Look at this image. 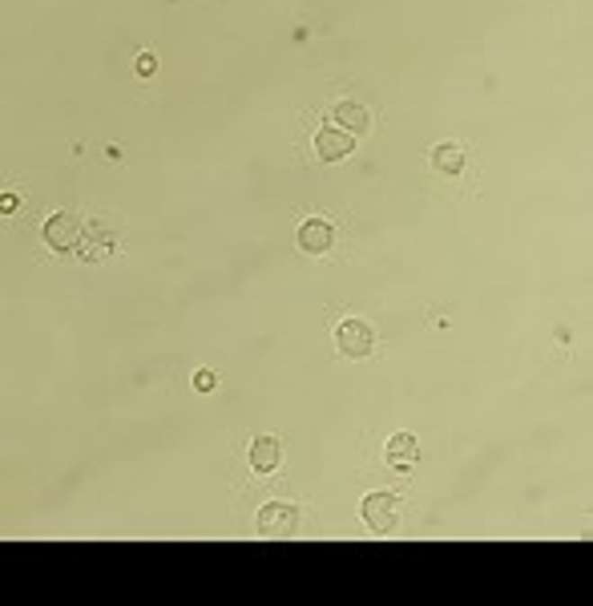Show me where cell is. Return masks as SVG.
Instances as JSON below:
<instances>
[{"label": "cell", "mask_w": 593, "mask_h": 606, "mask_svg": "<svg viewBox=\"0 0 593 606\" xmlns=\"http://www.w3.org/2000/svg\"><path fill=\"white\" fill-rule=\"evenodd\" d=\"M336 126L347 130V134H364V130L372 126V113H367L359 102H339L336 105Z\"/></svg>", "instance_id": "9"}, {"label": "cell", "mask_w": 593, "mask_h": 606, "mask_svg": "<svg viewBox=\"0 0 593 606\" xmlns=\"http://www.w3.org/2000/svg\"><path fill=\"white\" fill-rule=\"evenodd\" d=\"M0 206H4V214H8V211H16V206H21V198H16V194H4V203H0Z\"/></svg>", "instance_id": "13"}, {"label": "cell", "mask_w": 593, "mask_h": 606, "mask_svg": "<svg viewBox=\"0 0 593 606\" xmlns=\"http://www.w3.org/2000/svg\"><path fill=\"white\" fill-rule=\"evenodd\" d=\"M432 166H436L440 174H461L464 170V150L456 142H440L436 150H432Z\"/></svg>", "instance_id": "10"}, {"label": "cell", "mask_w": 593, "mask_h": 606, "mask_svg": "<svg viewBox=\"0 0 593 606\" xmlns=\"http://www.w3.org/2000/svg\"><path fill=\"white\" fill-rule=\"evenodd\" d=\"M40 235H45V243L53 247V251H73V247H81V222H77V214L57 211L45 219Z\"/></svg>", "instance_id": "4"}, {"label": "cell", "mask_w": 593, "mask_h": 606, "mask_svg": "<svg viewBox=\"0 0 593 606\" xmlns=\"http://www.w3.org/2000/svg\"><path fill=\"white\" fill-rule=\"evenodd\" d=\"M279 457H283V445L274 437H255L250 441V465H255V473H274L279 469Z\"/></svg>", "instance_id": "8"}, {"label": "cell", "mask_w": 593, "mask_h": 606, "mask_svg": "<svg viewBox=\"0 0 593 606\" xmlns=\"http://www.w3.org/2000/svg\"><path fill=\"white\" fill-rule=\"evenodd\" d=\"M133 69H138V77H154L157 57L154 53H138V57H133Z\"/></svg>", "instance_id": "11"}, {"label": "cell", "mask_w": 593, "mask_h": 606, "mask_svg": "<svg viewBox=\"0 0 593 606\" xmlns=\"http://www.w3.org/2000/svg\"><path fill=\"white\" fill-rule=\"evenodd\" d=\"M383 453H388L391 469H412V465L420 461V445H416L412 433H396L388 445H383Z\"/></svg>", "instance_id": "7"}, {"label": "cell", "mask_w": 593, "mask_h": 606, "mask_svg": "<svg viewBox=\"0 0 593 606\" xmlns=\"http://www.w3.org/2000/svg\"><path fill=\"white\" fill-rule=\"evenodd\" d=\"M355 150V134H347V130H331V122L315 134V154H319V162H339V158H347Z\"/></svg>", "instance_id": "5"}, {"label": "cell", "mask_w": 593, "mask_h": 606, "mask_svg": "<svg viewBox=\"0 0 593 606\" xmlns=\"http://www.w3.org/2000/svg\"><path fill=\"white\" fill-rule=\"evenodd\" d=\"M331 243H336V227H331L328 219H303L299 222V247H303L307 255L331 251Z\"/></svg>", "instance_id": "6"}, {"label": "cell", "mask_w": 593, "mask_h": 606, "mask_svg": "<svg viewBox=\"0 0 593 606\" xmlns=\"http://www.w3.org/2000/svg\"><path fill=\"white\" fill-rule=\"evenodd\" d=\"M359 518H364V526L372 529V534H391L400 521L396 493H367L364 505H359Z\"/></svg>", "instance_id": "1"}, {"label": "cell", "mask_w": 593, "mask_h": 606, "mask_svg": "<svg viewBox=\"0 0 593 606\" xmlns=\"http://www.w3.org/2000/svg\"><path fill=\"white\" fill-rule=\"evenodd\" d=\"M336 344L347 360H364V356H372L375 331H372V323H364V320H344L336 328Z\"/></svg>", "instance_id": "3"}, {"label": "cell", "mask_w": 593, "mask_h": 606, "mask_svg": "<svg viewBox=\"0 0 593 606\" xmlns=\"http://www.w3.org/2000/svg\"><path fill=\"white\" fill-rule=\"evenodd\" d=\"M194 388H198V393H214V372L211 368L194 372Z\"/></svg>", "instance_id": "12"}, {"label": "cell", "mask_w": 593, "mask_h": 606, "mask_svg": "<svg viewBox=\"0 0 593 606\" xmlns=\"http://www.w3.org/2000/svg\"><path fill=\"white\" fill-rule=\"evenodd\" d=\"M255 529H258V538H291L299 529V505L266 502L263 510H258Z\"/></svg>", "instance_id": "2"}]
</instances>
